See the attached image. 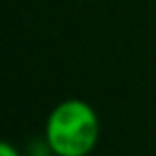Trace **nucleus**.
<instances>
[{
	"label": "nucleus",
	"mask_w": 156,
	"mask_h": 156,
	"mask_svg": "<svg viewBox=\"0 0 156 156\" xmlns=\"http://www.w3.org/2000/svg\"><path fill=\"white\" fill-rule=\"evenodd\" d=\"M101 137L94 107L81 98L58 103L45 122V141L56 156H88Z\"/></svg>",
	"instance_id": "f257e3e1"
},
{
	"label": "nucleus",
	"mask_w": 156,
	"mask_h": 156,
	"mask_svg": "<svg viewBox=\"0 0 156 156\" xmlns=\"http://www.w3.org/2000/svg\"><path fill=\"white\" fill-rule=\"evenodd\" d=\"M0 156H20V152H17V147L13 143L2 141V143H0Z\"/></svg>",
	"instance_id": "f03ea898"
}]
</instances>
